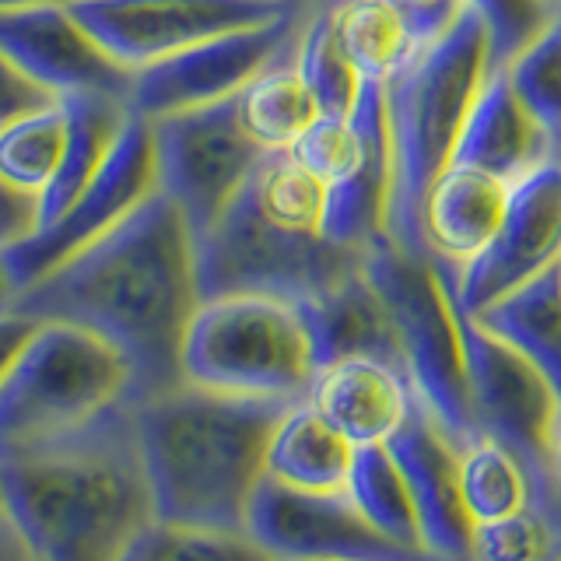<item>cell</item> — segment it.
I'll list each match as a JSON object with an SVG mask.
<instances>
[{"instance_id":"cell-5","label":"cell","mask_w":561,"mask_h":561,"mask_svg":"<svg viewBox=\"0 0 561 561\" xmlns=\"http://www.w3.org/2000/svg\"><path fill=\"white\" fill-rule=\"evenodd\" d=\"M320 373L306 302L277 295H215L193 312L183 379L204 390L298 403Z\"/></svg>"},{"instance_id":"cell-35","label":"cell","mask_w":561,"mask_h":561,"mask_svg":"<svg viewBox=\"0 0 561 561\" xmlns=\"http://www.w3.org/2000/svg\"><path fill=\"white\" fill-rule=\"evenodd\" d=\"M463 4L481 18L488 32L491 70H505L554 18L540 0H463Z\"/></svg>"},{"instance_id":"cell-26","label":"cell","mask_w":561,"mask_h":561,"mask_svg":"<svg viewBox=\"0 0 561 561\" xmlns=\"http://www.w3.org/2000/svg\"><path fill=\"white\" fill-rule=\"evenodd\" d=\"M236 113L242 130L250 134L263 151H288L316 119H320V102L309 92L291 60H280L256 75L236 95Z\"/></svg>"},{"instance_id":"cell-33","label":"cell","mask_w":561,"mask_h":561,"mask_svg":"<svg viewBox=\"0 0 561 561\" xmlns=\"http://www.w3.org/2000/svg\"><path fill=\"white\" fill-rule=\"evenodd\" d=\"M561 554V526L548 502L523 513L473 526L470 561H554Z\"/></svg>"},{"instance_id":"cell-27","label":"cell","mask_w":561,"mask_h":561,"mask_svg":"<svg viewBox=\"0 0 561 561\" xmlns=\"http://www.w3.org/2000/svg\"><path fill=\"white\" fill-rule=\"evenodd\" d=\"M460 484L473 526L523 513L543 499V481L495 435H478L460 449Z\"/></svg>"},{"instance_id":"cell-31","label":"cell","mask_w":561,"mask_h":561,"mask_svg":"<svg viewBox=\"0 0 561 561\" xmlns=\"http://www.w3.org/2000/svg\"><path fill=\"white\" fill-rule=\"evenodd\" d=\"M295 67L309 84V92L316 95V102H320L323 116H351L365 81L355 70V64L347 60V53L337 39V28H333L330 8L309 14L302 39H298L295 49Z\"/></svg>"},{"instance_id":"cell-13","label":"cell","mask_w":561,"mask_h":561,"mask_svg":"<svg viewBox=\"0 0 561 561\" xmlns=\"http://www.w3.org/2000/svg\"><path fill=\"white\" fill-rule=\"evenodd\" d=\"M245 537L271 561H446L379 534L344 491H295L263 478Z\"/></svg>"},{"instance_id":"cell-37","label":"cell","mask_w":561,"mask_h":561,"mask_svg":"<svg viewBox=\"0 0 561 561\" xmlns=\"http://www.w3.org/2000/svg\"><path fill=\"white\" fill-rule=\"evenodd\" d=\"M397 8L408 14L417 49L443 39V35L460 22V14L467 11L463 0H397Z\"/></svg>"},{"instance_id":"cell-39","label":"cell","mask_w":561,"mask_h":561,"mask_svg":"<svg viewBox=\"0 0 561 561\" xmlns=\"http://www.w3.org/2000/svg\"><path fill=\"white\" fill-rule=\"evenodd\" d=\"M32 333H35V320H28V316L0 312V379L8 376V368L22 355V347L28 344Z\"/></svg>"},{"instance_id":"cell-17","label":"cell","mask_w":561,"mask_h":561,"mask_svg":"<svg viewBox=\"0 0 561 561\" xmlns=\"http://www.w3.org/2000/svg\"><path fill=\"white\" fill-rule=\"evenodd\" d=\"M0 53L57 95L105 92L127 102L130 70L105 57L70 4L0 11Z\"/></svg>"},{"instance_id":"cell-15","label":"cell","mask_w":561,"mask_h":561,"mask_svg":"<svg viewBox=\"0 0 561 561\" xmlns=\"http://www.w3.org/2000/svg\"><path fill=\"white\" fill-rule=\"evenodd\" d=\"M463 351L478 428L505 443L543 481V449L561 414L551 382L523 351L470 316H463Z\"/></svg>"},{"instance_id":"cell-32","label":"cell","mask_w":561,"mask_h":561,"mask_svg":"<svg viewBox=\"0 0 561 561\" xmlns=\"http://www.w3.org/2000/svg\"><path fill=\"white\" fill-rule=\"evenodd\" d=\"M508 81L548 130L554 162H561V11L537 39L505 67Z\"/></svg>"},{"instance_id":"cell-16","label":"cell","mask_w":561,"mask_h":561,"mask_svg":"<svg viewBox=\"0 0 561 561\" xmlns=\"http://www.w3.org/2000/svg\"><path fill=\"white\" fill-rule=\"evenodd\" d=\"M386 449L411 488V499L421 523L425 551L446 561H470L473 519L463 502L460 484V443L438 425L428 403L417 397L411 421L403 425Z\"/></svg>"},{"instance_id":"cell-46","label":"cell","mask_w":561,"mask_h":561,"mask_svg":"<svg viewBox=\"0 0 561 561\" xmlns=\"http://www.w3.org/2000/svg\"><path fill=\"white\" fill-rule=\"evenodd\" d=\"M554 508V516H558V526H561V505H551Z\"/></svg>"},{"instance_id":"cell-23","label":"cell","mask_w":561,"mask_h":561,"mask_svg":"<svg viewBox=\"0 0 561 561\" xmlns=\"http://www.w3.org/2000/svg\"><path fill=\"white\" fill-rule=\"evenodd\" d=\"M306 312L312 323L316 351H320V368L355 355H376L403 365L390 312H386L382 298L362 271L347 277L344 285L306 302Z\"/></svg>"},{"instance_id":"cell-2","label":"cell","mask_w":561,"mask_h":561,"mask_svg":"<svg viewBox=\"0 0 561 561\" xmlns=\"http://www.w3.org/2000/svg\"><path fill=\"white\" fill-rule=\"evenodd\" d=\"M8 519L35 561H119L154 523L134 400L0 460Z\"/></svg>"},{"instance_id":"cell-18","label":"cell","mask_w":561,"mask_h":561,"mask_svg":"<svg viewBox=\"0 0 561 561\" xmlns=\"http://www.w3.org/2000/svg\"><path fill=\"white\" fill-rule=\"evenodd\" d=\"M351 446H386L408 425L417 390L408 368L390 358L355 355L323 365L306 397Z\"/></svg>"},{"instance_id":"cell-38","label":"cell","mask_w":561,"mask_h":561,"mask_svg":"<svg viewBox=\"0 0 561 561\" xmlns=\"http://www.w3.org/2000/svg\"><path fill=\"white\" fill-rule=\"evenodd\" d=\"M35 228H39V201L25 197L0 180V253L32 236Z\"/></svg>"},{"instance_id":"cell-20","label":"cell","mask_w":561,"mask_h":561,"mask_svg":"<svg viewBox=\"0 0 561 561\" xmlns=\"http://www.w3.org/2000/svg\"><path fill=\"white\" fill-rule=\"evenodd\" d=\"M453 162L481 169L508 186L523 183L526 175L554 162L548 130L540 127L530 105L519 99L505 70H495L478 102H473Z\"/></svg>"},{"instance_id":"cell-42","label":"cell","mask_w":561,"mask_h":561,"mask_svg":"<svg viewBox=\"0 0 561 561\" xmlns=\"http://www.w3.org/2000/svg\"><path fill=\"white\" fill-rule=\"evenodd\" d=\"M53 4H70V0H0V11H18V8H53Z\"/></svg>"},{"instance_id":"cell-41","label":"cell","mask_w":561,"mask_h":561,"mask_svg":"<svg viewBox=\"0 0 561 561\" xmlns=\"http://www.w3.org/2000/svg\"><path fill=\"white\" fill-rule=\"evenodd\" d=\"M0 561H35L28 543L18 537V530L11 526V519L0 523Z\"/></svg>"},{"instance_id":"cell-48","label":"cell","mask_w":561,"mask_h":561,"mask_svg":"<svg viewBox=\"0 0 561 561\" xmlns=\"http://www.w3.org/2000/svg\"><path fill=\"white\" fill-rule=\"evenodd\" d=\"M554 561H561V554H558V558H554Z\"/></svg>"},{"instance_id":"cell-28","label":"cell","mask_w":561,"mask_h":561,"mask_svg":"<svg viewBox=\"0 0 561 561\" xmlns=\"http://www.w3.org/2000/svg\"><path fill=\"white\" fill-rule=\"evenodd\" d=\"M347 495L355 499L362 516L376 526L379 534L403 543V548L425 551L421 543V523L411 499V488L386 446H362L355 449V463H351Z\"/></svg>"},{"instance_id":"cell-11","label":"cell","mask_w":561,"mask_h":561,"mask_svg":"<svg viewBox=\"0 0 561 561\" xmlns=\"http://www.w3.org/2000/svg\"><path fill=\"white\" fill-rule=\"evenodd\" d=\"M306 22L309 11H291L277 22L207 39L175 57L130 70L127 110L140 119H162L169 113L236 99L256 75L295 57Z\"/></svg>"},{"instance_id":"cell-29","label":"cell","mask_w":561,"mask_h":561,"mask_svg":"<svg viewBox=\"0 0 561 561\" xmlns=\"http://www.w3.org/2000/svg\"><path fill=\"white\" fill-rule=\"evenodd\" d=\"M253 207L263 218L288 232L323 236L327 218V186L295 162L288 151H267L245 183Z\"/></svg>"},{"instance_id":"cell-14","label":"cell","mask_w":561,"mask_h":561,"mask_svg":"<svg viewBox=\"0 0 561 561\" xmlns=\"http://www.w3.org/2000/svg\"><path fill=\"white\" fill-rule=\"evenodd\" d=\"M561 263V162H551L513 186L505 221L488 250L463 271H449L453 302L478 316L499 298L530 285Z\"/></svg>"},{"instance_id":"cell-3","label":"cell","mask_w":561,"mask_h":561,"mask_svg":"<svg viewBox=\"0 0 561 561\" xmlns=\"http://www.w3.org/2000/svg\"><path fill=\"white\" fill-rule=\"evenodd\" d=\"M291 403L232 397L180 382L134 400L154 519L197 530L245 534L250 505L267 478V446Z\"/></svg>"},{"instance_id":"cell-40","label":"cell","mask_w":561,"mask_h":561,"mask_svg":"<svg viewBox=\"0 0 561 561\" xmlns=\"http://www.w3.org/2000/svg\"><path fill=\"white\" fill-rule=\"evenodd\" d=\"M543 502H561V414L551 425L543 449Z\"/></svg>"},{"instance_id":"cell-6","label":"cell","mask_w":561,"mask_h":561,"mask_svg":"<svg viewBox=\"0 0 561 561\" xmlns=\"http://www.w3.org/2000/svg\"><path fill=\"white\" fill-rule=\"evenodd\" d=\"M362 274L390 312L417 397L428 403L438 425L467 446L481 428L467 382L463 312L453 302L446 267L428 253H408L379 236L362 256Z\"/></svg>"},{"instance_id":"cell-43","label":"cell","mask_w":561,"mask_h":561,"mask_svg":"<svg viewBox=\"0 0 561 561\" xmlns=\"http://www.w3.org/2000/svg\"><path fill=\"white\" fill-rule=\"evenodd\" d=\"M280 4H295V8H302V11L316 14V11H323V8H330V4H337V0H280Z\"/></svg>"},{"instance_id":"cell-9","label":"cell","mask_w":561,"mask_h":561,"mask_svg":"<svg viewBox=\"0 0 561 561\" xmlns=\"http://www.w3.org/2000/svg\"><path fill=\"white\" fill-rule=\"evenodd\" d=\"M148 123L158 193L183 210L193 239H201L232 207L267 151L242 130L236 99Z\"/></svg>"},{"instance_id":"cell-44","label":"cell","mask_w":561,"mask_h":561,"mask_svg":"<svg viewBox=\"0 0 561 561\" xmlns=\"http://www.w3.org/2000/svg\"><path fill=\"white\" fill-rule=\"evenodd\" d=\"M540 4L548 8L551 14H558V11H561V0H540Z\"/></svg>"},{"instance_id":"cell-7","label":"cell","mask_w":561,"mask_h":561,"mask_svg":"<svg viewBox=\"0 0 561 561\" xmlns=\"http://www.w3.org/2000/svg\"><path fill=\"white\" fill-rule=\"evenodd\" d=\"M130 397V368L95 333L35 323V333L0 379V460L60 438Z\"/></svg>"},{"instance_id":"cell-30","label":"cell","mask_w":561,"mask_h":561,"mask_svg":"<svg viewBox=\"0 0 561 561\" xmlns=\"http://www.w3.org/2000/svg\"><path fill=\"white\" fill-rule=\"evenodd\" d=\"M67 145V116L60 99L0 130V180L25 197L39 201L60 169Z\"/></svg>"},{"instance_id":"cell-34","label":"cell","mask_w":561,"mask_h":561,"mask_svg":"<svg viewBox=\"0 0 561 561\" xmlns=\"http://www.w3.org/2000/svg\"><path fill=\"white\" fill-rule=\"evenodd\" d=\"M119 561H271L245 534L197 530L154 519L134 537Z\"/></svg>"},{"instance_id":"cell-25","label":"cell","mask_w":561,"mask_h":561,"mask_svg":"<svg viewBox=\"0 0 561 561\" xmlns=\"http://www.w3.org/2000/svg\"><path fill=\"white\" fill-rule=\"evenodd\" d=\"M333 28L362 81L386 84L417 57V39L397 0H337Z\"/></svg>"},{"instance_id":"cell-21","label":"cell","mask_w":561,"mask_h":561,"mask_svg":"<svg viewBox=\"0 0 561 561\" xmlns=\"http://www.w3.org/2000/svg\"><path fill=\"white\" fill-rule=\"evenodd\" d=\"M60 105L67 116V145L57 175L39 197V228L57 221L78 201V193L95 180L130 119L127 102L105 92H70L60 95Z\"/></svg>"},{"instance_id":"cell-19","label":"cell","mask_w":561,"mask_h":561,"mask_svg":"<svg viewBox=\"0 0 561 561\" xmlns=\"http://www.w3.org/2000/svg\"><path fill=\"white\" fill-rule=\"evenodd\" d=\"M508 197V183L453 162L421 204V250L449 271H463L499 236Z\"/></svg>"},{"instance_id":"cell-12","label":"cell","mask_w":561,"mask_h":561,"mask_svg":"<svg viewBox=\"0 0 561 561\" xmlns=\"http://www.w3.org/2000/svg\"><path fill=\"white\" fill-rule=\"evenodd\" d=\"M291 11L280 0H70V14L123 70H140L197 43L267 25Z\"/></svg>"},{"instance_id":"cell-10","label":"cell","mask_w":561,"mask_h":561,"mask_svg":"<svg viewBox=\"0 0 561 561\" xmlns=\"http://www.w3.org/2000/svg\"><path fill=\"white\" fill-rule=\"evenodd\" d=\"M158 193L154 172V140L151 123L130 113L116 148L105 158L99 175L88 183L78 201L70 204L57 221L35 228L22 242L8 245L0 253V274L11 288V302L18 291H25L60 263L78 256L102 236H110L116 225L127 221L134 210Z\"/></svg>"},{"instance_id":"cell-22","label":"cell","mask_w":561,"mask_h":561,"mask_svg":"<svg viewBox=\"0 0 561 561\" xmlns=\"http://www.w3.org/2000/svg\"><path fill=\"white\" fill-rule=\"evenodd\" d=\"M355 463V446L312 408L298 400L280 414L267 446V478L295 491H344Z\"/></svg>"},{"instance_id":"cell-1","label":"cell","mask_w":561,"mask_h":561,"mask_svg":"<svg viewBox=\"0 0 561 561\" xmlns=\"http://www.w3.org/2000/svg\"><path fill=\"white\" fill-rule=\"evenodd\" d=\"M197 239L183 210L154 193L78 256L14 295L11 312L95 333L130 368V397L148 400L183 379V341L201 309Z\"/></svg>"},{"instance_id":"cell-4","label":"cell","mask_w":561,"mask_h":561,"mask_svg":"<svg viewBox=\"0 0 561 561\" xmlns=\"http://www.w3.org/2000/svg\"><path fill=\"white\" fill-rule=\"evenodd\" d=\"M491 46L481 18L463 11L443 39L382 84L386 127L393 148V186L386 210V239L408 253L421 250V204L432 183L453 165L467 116L484 92Z\"/></svg>"},{"instance_id":"cell-8","label":"cell","mask_w":561,"mask_h":561,"mask_svg":"<svg viewBox=\"0 0 561 561\" xmlns=\"http://www.w3.org/2000/svg\"><path fill=\"white\" fill-rule=\"evenodd\" d=\"M358 250L333 245L323 236L277 228L253 207L250 193L197 239L201 298L215 295H277L312 302L362 271Z\"/></svg>"},{"instance_id":"cell-36","label":"cell","mask_w":561,"mask_h":561,"mask_svg":"<svg viewBox=\"0 0 561 561\" xmlns=\"http://www.w3.org/2000/svg\"><path fill=\"white\" fill-rule=\"evenodd\" d=\"M57 99H60L57 92H49L46 84L28 78L22 67H14L4 53H0V130H8L11 123L39 110H49Z\"/></svg>"},{"instance_id":"cell-47","label":"cell","mask_w":561,"mask_h":561,"mask_svg":"<svg viewBox=\"0 0 561 561\" xmlns=\"http://www.w3.org/2000/svg\"><path fill=\"white\" fill-rule=\"evenodd\" d=\"M548 505H561V502H548Z\"/></svg>"},{"instance_id":"cell-24","label":"cell","mask_w":561,"mask_h":561,"mask_svg":"<svg viewBox=\"0 0 561 561\" xmlns=\"http://www.w3.org/2000/svg\"><path fill=\"white\" fill-rule=\"evenodd\" d=\"M470 320L523 351L551 382L561 403V263Z\"/></svg>"},{"instance_id":"cell-45","label":"cell","mask_w":561,"mask_h":561,"mask_svg":"<svg viewBox=\"0 0 561 561\" xmlns=\"http://www.w3.org/2000/svg\"><path fill=\"white\" fill-rule=\"evenodd\" d=\"M8 519V505H4V488H0V523Z\"/></svg>"}]
</instances>
